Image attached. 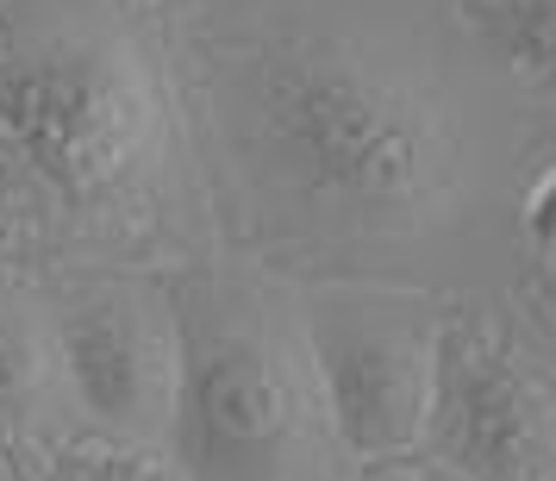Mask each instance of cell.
Masks as SVG:
<instances>
[{
  "label": "cell",
  "mask_w": 556,
  "mask_h": 481,
  "mask_svg": "<svg viewBox=\"0 0 556 481\" xmlns=\"http://www.w3.org/2000/svg\"><path fill=\"white\" fill-rule=\"evenodd\" d=\"M181 76L213 244L288 281L494 294L526 269L519 94L456 31L276 20L206 38Z\"/></svg>",
  "instance_id": "6da1fadb"
},
{
  "label": "cell",
  "mask_w": 556,
  "mask_h": 481,
  "mask_svg": "<svg viewBox=\"0 0 556 481\" xmlns=\"http://www.w3.org/2000/svg\"><path fill=\"white\" fill-rule=\"evenodd\" d=\"M181 76L138 7L0 0V269L213 256Z\"/></svg>",
  "instance_id": "7a4b0ae2"
},
{
  "label": "cell",
  "mask_w": 556,
  "mask_h": 481,
  "mask_svg": "<svg viewBox=\"0 0 556 481\" xmlns=\"http://www.w3.org/2000/svg\"><path fill=\"white\" fill-rule=\"evenodd\" d=\"M176 426L169 451L194 481H351L294 306V281L244 256L169 269Z\"/></svg>",
  "instance_id": "3957f363"
},
{
  "label": "cell",
  "mask_w": 556,
  "mask_h": 481,
  "mask_svg": "<svg viewBox=\"0 0 556 481\" xmlns=\"http://www.w3.org/2000/svg\"><path fill=\"white\" fill-rule=\"evenodd\" d=\"M419 451L463 481H556V356L506 288L444 301Z\"/></svg>",
  "instance_id": "277c9868"
},
{
  "label": "cell",
  "mask_w": 556,
  "mask_h": 481,
  "mask_svg": "<svg viewBox=\"0 0 556 481\" xmlns=\"http://www.w3.org/2000/svg\"><path fill=\"white\" fill-rule=\"evenodd\" d=\"M301 331L351 463L419 451L438 369L444 294L401 281H294Z\"/></svg>",
  "instance_id": "5b68a950"
},
{
  "label": "cell",
  "mask_w": 556,
  "mask_h": 481,
  "mask_svg": "<svg viewBox=\"0 0 556 481\" xmlns=\"http://www.w3.org/2000/svg\"><path fill=\"white\" fill-rule=\"evenodd\" d=\"M63 381L81 431L169 444L176 426V301L169 269H76L45 276Z\"/></svg>",
  "instance_id": "8992f818"
},
{
  "label": "cell",
  "mask_w": 556,
  "mask_h": 481,
  "mask_svg": "<svg viewBox=\"0 0 556 481\" xmlns=\"http://www.w3.org/2000/svg\"><path fill=\"white\" fill-rule=\"evenodd\" d=\"M76 431L81 419L63 381L45 281L0 269V456L31 481V469Z\"/></svg>",
  "instance_id": "52a82bcc"
},
{
  "label": "cell",
  "mask_w": 556,
  "mask_h": 481,
  "mask_svg": "<svg viewBox=\"0 0 556 481\" xmlns=\"http://www.w3.org/2000/svg\"><path fill=\"white\" fill-rule=\"evenodd\" d=\"M526 106H556V0H438Z\"/></svg>",
  "instance_id": "ba28073f"
},
{
  "label": "cell",
  "mask_w": 556,
  "mask_h": 481,
  "mask_svg": "<svg viewBox=\"0 0 556 481\" xmlns=\"http://www.w3.org/2000/svg\"><path fill=\"white\" fill-rule=\"evenodd\" d=\"M31 481H194L176 463L169 444H131V438H106V431H76L63 438Z\"/></svg>",
  "instance_id": "9c48e42d"
},
{
  "label": "cell",
  "mask_w": 556,
  "mask_h": 481,
  "mask_svg": "<svg viewBox=\"0 0 556 481\" xmlns=\"http://www.w3.org/2000/svg\"><path fill=\"white\" fill-rule=\"evenodd\" d=\"M513 231H519L526 263H556V144L538 156V169H531L526 188H519Z\"/></svg>",
  "instance_id": "30bf717a"
},
{
  "label": "cell",
  "mask_w": 556,
  "mask_h": 481,
  "mask_svg": "<svg viewBox=\"0 0 556 481\" xmlns=\"http://www.w3.org/2000/svg\"><path fill=\"white\" fill-rule=\"evenodd\" d=\"M506 294L526 313V326L544 338V351L556 356V263H526L519 276L506 281Z\"/></svg>",
  "instance_id": "8fae6325"
},
{
  "label": "cell",
  "mask_w": 556,
  "mask_h": 481,
  "mask_svg": "<svg viewBox=\"0 0 556 481\" xmlns=\"http://www.w3.org/2000/svg\"><path fill=\"white\" fill-rule=\"evenodd\" d=\"M351 481H463V476L444 469V463L426 456V451H401V456H369V463H356Z\"/></svg>",
  "instance_id": "7c38bea8"
},
{
  "label": "cell",
  "mask_w": 556,
  "mask_h": 481,
  "mask_svg": "<svg viewBox=\"0 0 556 481\" xmlns=\"http://www.w3.org/2000/svg\"><path fill=\"white\" fill-rule=\"evenodd\" d=\"M0 481H20V469H13V463H7V456H0Z\"/></svg>",
  "instance_id": "4fadbf2b"
},
{
  "label": "cell",
  "mask_w": 556,
  "mask_h": 481,
  "mask_svg": "<svg viewBox=\"0 0 556 481\" xmlns=\"http://www.w3.org/2000/svg\"><path fill=\"white\" fill-rule=\"evenodd\" d=\"M119 7H156V0H119Z\"/></svg>",
  "instance_id": "5bb4252c"
}]
</instances>
